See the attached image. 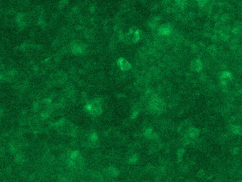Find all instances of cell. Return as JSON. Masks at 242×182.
I'll return each mask as SVG.
<instances>
[{
  "label": "cell",
  "mask_w": 242,
  "mask_h": 182,
  "mask_svg": "<svg viewBox=\"0 0 242 182\" xmlns=\"http://www.w3.org/2000/svg\"><path fill=\"white\" fill-rule=\"evenodd\" d=\"M195 16V14L193 11H190V13L188 14V18H190V19L194 18Z\"/></svg>",
  "instance_id": "8"
},
{
  "label": "cell",
  "mask_w": 242,
  "mask_h": 182,
  "mask_svg": "<svg viewBox=\"0 0 242 182\" xmlns=\"http://www.w3.org/2000/svg\"><path fill=\"white\" fill-rule=\"evenodd\" d=\"M69 1L68 0H60L59 4H58V6L60 9H63L64 7L68 4Z\"/></svg>",
  "instance_id": "6"
},
{
  "label": "cell",
  "mask_w": 242,
  "mask_h": 182,
  "mask_svg": "<svg viewBox=\"0 0 242 182\" xmlns=\"http://www.w3.org/2000/svg\"><path fill=\"white\" fill-rule=\"evenodd\" d=\"M220 19L222 21V22H227V21L230 19V16H229V14H224L223 15L221 16V19Z\"/></svg>",
  "instance_id": "7"
},
{
  "label": "cell",
  "mask_w": 242,
  "mask_h": 182,
  "mask_svg": "<svg viewBox=\"0 0 242 182\" xmlns=\"http://www.w3.org/2000/svg\"><path fill=\"white\" fill-rule=\"evenodd\" d=\"M109 174L112 176H118V171L117 169L110 168L109 169Z\"/></svg>",
  "instance_id": "5"
},
{
  "label": "cell",
  "mask_w": 242,
  "mask_h": 182,
  "mask_svg": "<svg viewBox=\"0 0 242 182\" xmlns=\"http://www.w3.org/2000/svg\"><path fill=\"white\" fill-rule=\"evenodd\" d=\"M192 68L194 70H196V71L200 70V68H201L200 61H199V60H195V61H193L192 62Z\"/></svg>",
  "instance_id": "3"
},
{
  "label": "cell",
  "mask_w": 242,
  "mask_h": 182,
  "mask_svg": "<svg viewBox=\"0 0 242 182\" xmlns=\"http://www.w3.org/2000/svg\"><path fill=\"white\" fill-rule=\"evenodd\" d=\"M141 1V2H142V3H145V2H146L147 0H140Z\"/></svg>",
  "instance_id": "10"
},
{
  "label": "cell",
  "mask_w": 242,
  "mask_h": 182,
  "mask_svg": "<svg viewBox=\"0 0 242 182\" xmlns=\"http://www.w3.org/2000/svg\"><path fill=\"white\" fill-rule=\"evenodd\" d=\"M120 65H121V67L124 70H129L131 67V65L127 61H126L124 59H122V62L120 63Z\"/></svg>",
  "instance_id": "4"
},
{
  "label": "cell",
  "mask_w": 242,
  "mask_h": 182,
  "mask_svg": "<svg viewBox=\"0 0 242 182\" xmlns=\"http://www.w3.org/2000/svg\"><path fill=\"white\" fill-rule=\"evenodd\" d=\"M187 136L190 138V139H194V138H197L199 134V130L196 128H189V130L187 131Z\"/></svg>",
  "instance_id": "2"
},
{
  "label": "cell",
  "mask_w": 242,
  "mask_h": 182,
  "mask_svg": "<svg viewBox=\"0 0 242 182\" xmlns=\"http://www.w3.org/2000/svg\"><path fill=\"white\" fill-rule=\"evenodd\" d=\"M29 21V17H28L27 14L24 13H19L16 15V23L20 28H24L27 25Z\"/></svg>",
  "instance_id": "1"
},
{
  "label": "cell",
  "mask_w": 242,
  "mask_h": 182,
  "mask_svg": "<svg viewBox=\"0 0 242 182\" xmlns=\"http://www.w3.org/2000/svg\"><path fill=\"white\" fill-rule=\"evenodd\" d=\"M158 4H153V6H152V7H151V9H152V11H156L157 10V9H158Z\"/></svg>",
  "instance_id": "9"
}]
</instances>
